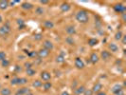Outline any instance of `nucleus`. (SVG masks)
<instances>
[{
	"mask_svg": "<svg viewBox=\"0 0 126 95\" xmlns=\"http://www.w3.org/2000/svg\"><path fill=\"white\" fill-rule=\"evenodd\" d=\"M21 8L23 10H26V11H30L33 9V4L30 3V2H22L21 3Z\"/></svg>",
	"mask_w": 126,
	"mask_h": 95,
	"instance_id": "nucleus-15",
	"label": "nucleus"
},
{
	"mask_svg": "<svg viewBox=\"0 0 126 95\" xmlns=\"http://www.w3.org/2000/svg\"><path fill=\"white\" fill-rule=\"evenodd\" d=\"M65 32L68 35H74L76 33V29L73 25H69L65 28Z\"/></svg>",
	"mask_w": 126,
	"mask_h": 95,
	"instance_id": "nucleus-14",
	"label": "nucleus"
},
{
	"mask_svg": "<svg viewBox=\"0 0 126 95\" xmlns=\"http://www.w3.org/2000/svg\"><path fill=\"white\" fill-rule=\"evenodd\" d=\"M9 7V1L8 0H0V10L5 11Z\"/></svg>",
	"mask_w": 126,
	"mask_h": 95,
	"instance_id": "nucleus-17",
	"label": "nucleus"
},
{
	"mask_svg": "<svg viewBox=\"0 0 126 95\" xmlns=\"http://www.w3.org/2000/svg\"><path fill=\"white\" fill-rule=\"evenodd\" d=\"M113 8H114V11L118 13H125L126 12L125 6H124L123 4H121V3H119V4L114 5Z\"/></svg>",
	"mask_w": 126,
	"mask_h": 95,
	"instance_id": "nucleus-4",
	"label": "nucleus"
},
{
	"mask_svg": "<svg viewBox=\"0 0 126 95\" xmlns=\"http://www.w3.org/2000/svg\"><path fill=\"white\" fill-rule=\"evenodd\" d=\"M74 65L75 67L78 69V70H82L84 69V62L82 61V59H81L80 57H76L75 58V61H74Z\"/></svg>",
	"mask_w": 126,
	"mask_h": 95,
	"instance_id": "nucleus-5",
	"label": "nucleus"
},
{
	"mask_svg": "<svg viewBox=\"0 0 126 95\" xmlns=\"http://www.w3.org/2000/svg\"><path fill=\"white\" fill-rule=\"evenodd\" d=\"M11 31H12V29H11L10 22L7 21L4 25L0 27V36L1 37H5V36H7L11 32Z\"/></svg>",
	"mask_w": 126,
	"mask_h": 95,
	"instance_id": "nucleus-2",
	"label": "nucleus"
},
{
	"mask_svg": "<svg viewBox=\"0 0 126 95\" xmlns=\"http://www.w3.org/2000/svg\"><path fill=\"white\" fill-rule=\"evenodd\" d=\"M121 44L122 45H125V43H126V35H124L123 34V36H122V38H121Z\"/></svg>",
	"mask_w": 126,
	"mask_h": 95,
	"instance_id": "nucleus-42",
	"label": "nucleus"
},
{
	"mask_svg": "<svg viewBox=\"0 0 126 95\" xmlns=\"http://www.w3.org/2000/svg\"><path fill=\"white\" fill-rule=\"evenodd\" d=\"M44 13H45V10L42 7H37V8L35 9V13H36L37 15H42V14H44Z\"/></svg>",
	"mask_w": 126,
	"mask_h": 95,
	"instance_id": "nucleus-27",
	"label": "nucleus"
},
{
	"mask_svg": "<svg viewBox=\"0 0 126 95\" xmlns=\"http://www.w3.org/2000/svg\"><path fill=\"white\" fill-rule=\"evenodd\" d=\"M43 48L46 49V50H47V51H52L53 50V48H54V45L53 43L51 42L50 40H45L44 42H43Z\"/></svg>",
	"mask_w": 126,
	"mask_h": 95,
	"instance_id": "nucleus-8",
	"label": "nucleus"
},
{
	"mask_svg": "<svg viewBox=\"0 0 126 95\" xmlns=\"http://www.w3.org/2000/svg\"><path fill=\"white\" fill-rule=\"evenodd\" d=\"M16 4V1L15 0H13V1H9V7H13Z\"/></svg>",
	"mask_w": 126,
	"mask_h": 95,
	"instance_id": "nucleus-41",
	"label": "nucleus"
},
{
	"mask_svg": "<svg viewBox=\"0 0 126 95\" xmlns=\"http://www.w3.org/2000/svg\"><path fill=\"white\" fill-rule=\"evenodd\" d=\"M42 87H43V89H44L45 91H47V90H49V89L52 88V84H51L50 82H45Z\"/></svg>",
	"mask_w": 126,
	"mask_h": 95,
	"instance_id": "nucleus-24",
	"label": "nucleus"
},
{
	"mask_svg": "<svg viewBox=\"0 0 126 95\" xmlns=\"http://www.w3.org/2000/svg\"><path fill=\"white\" fill-rule=\"evenodd\" d=\"M70 9H71V6H70L69 3H67V2H63V3L61 4V6H60V10L63 13L68 12V11H70Z\"/></svg>",
	"mask_w": 126,
	"mask_h": 95,
	"instance_id": "nucleus-12",
	"label": "nucleus"
},
{
	"mask_svg": "<svg viewBox=\"0 0 126 95\" xmlns=\"http://www.w3.org/2000/svg\"><path fill=\"white\" fill-rule=\"evenodd\" d=\"M61 95H69V93H68L67 91H63V92L61 93Z\"/></svg>",
	"mask_w": 126,
	"mask_h": 95,
	"instance_id": "nucleus-44",
	"label": "nucleus"
},
{
	"mask_svg": "<svg viewBox=\"0 0 126 95\" xmlns=\"http://www.w3.org/2000/svg\"><path fill=\"white\" fill-rule=\"evenodd\" d=\"M28 83V79L26 77H20L18 78V86H24Z\"/></svg>",
	"mask_w": 126,
	"mask_h": 95,
	"instance_id": "nucleus-25",
	"label": "nucleus"
},
{
	"mask_svg": "<svg viewBox=\"0 0 126 95\" xmlns=\"http://www.w3.org/2000/svg\"><path fill=\"white\" fill-rule=\"evenodd\" d=\"M49 53H50L49 51H47V50H46L44 48H42V49H40V50L37 51V56H38V58H40V59H44V58H47V57L48 56Z\"/></svg>",
	"mask_w": 126,
	"mask_h": 95,
	"instance_id": "nucleus-3",
	"label": "nucleus"
},
{
	"mask_svg": "<svg viewBox=\"0 0 126 95\" xmlns=\"http://www.w3.org/2000/svg\"><path fill=\"white\" fill-rule=\"evenodd\" d=\"M55 61H56L58 64H63L65 62V57L63 56V53H61V54H59L58 56H56L55 58Z\"/></svg>",
	"mask_w": 126,
	"mask_h": 95,
	"instance_id": "nucleus-20",
	"label": "nucleus"
},
{
	"mask_svg": "<svg viewBox=\"0 0 126 95\" xmlns=\"http://www.w3.org/2000/svg\"><path fill=\"white\" fill-rule=\"evenodd\" d=\"M26 73L28 74V76H34L36 74V70H33V69H29V70H26Z\"/></svg>",
	"mask_w": 126,
	"mask_h": 95,
	"instance_id": "nucleus-26",
	"label": "nucleus"
},
{
	"mask_svg": "<svg viewBox=\"0 0 126 95\" xmlns=\"http://www.w3.org/2000/svg\"><path fill=\"white\" fill-rule=\"evenodd\" d=\"M26 95H34V94H33V93H32V91H31V92H29L28 94H26Z\"/></svg>",
	"mask_w": 126,
	"mask_h": 95,
	"instance_id": "nucleus-45",
	"label": "nucleus"
},
{
	"mask_svg": "<svg viewBox=\"0 0 126 95\" xmlns=\"http://www.w3.org/2000/svg\"><path fill=\"white\" fill-rule=\"evenodd\" d=\"M99 60H100V57H99V55H98L96 52L91 53V55L89 57V62H90V63L95 65V64H97L99 62Z\"/></svg>",
	"mask_w": 126,
	"mask_h": 95,
	"instance_id": "nucleus-11",
	"label": "nucleus"
},
{
	"mask_svg": "<svg viewBox=\"0 0 126 95\" xmlns=\"http://www.w3.org/2000/svg\"><path fill=\"white\" fill-rule=\"evenodd\" d=\"M94 93H93V91L91 90V89H85L84 90V92H83V94L82 95H93Z\"/></svg>",
	"mask_w": 126,
	"mask_h": 95,
	"instance_id": "nucleus-37",
	"label": "nucleus"
},
{
	"mask_svg": "<svg viewBox=\"0 0 126 95\" xmlns=\"http://www.w3.org/2000/svg\"><path fill=\"white\" fill-rule=\"evenodd\" d=\"M111 57V52L108 51H102L101 52V58L104 61H107Z\"/></svg>",
	"mask_w": 126,
	"mask_h": 95,
	"instance_id": "nucleus-13",
	"label": "nucleus"
},
{
	"mask_svg": "<svg viewBox=\"0 0 126 95\" xmlns=\"http://www.w3.org/2000/svg\"><path fill=\"white\" fill-rule=\"evenodd\" d=\"M75 17H76V20H77L79 23H81V24H86V23H88V21H89L88 13H87L86 11H84V10L79 11L78 13H76Z\"/></svg>",
	"mask_w": 126,
	"mask_h": 95,
	"instance_id": "nucleus-1",
	"label": "nucleus"
},
{
	"mask_svg": "<svg viewBox=\"0 0 126 95\" xmlns=\"http://www.w3.org/2000/svg\"><path fill=\"white\" fill-rule=\"evenodd\" d=\"M1 66H2L3 68H7V67H9V66H10V61H9L8 59H4V60H2V61H1Z\"/></svg>",
	"mask_w": 126,
	"mask_h": 95,
	"instance_id": "nucleus-31",
	"label": "nucleus"
},
{
	"mask_svg": "<svg viewBox=\"0 0 126 95\" xmlns=\"http://www.w3.org/2000/svg\"><path fill=\"white\" fill-rule=\"evenodd\" d=\"M42 86H43V83H42L41 80H35V81H33V82H32V87H33V88H35V89L42 88Z\"/></svg>",
	"mask_w": 126,
	"mask_h": 95,
	"instance_id": "nucleus-23",
	"label": "nucleus"
},
{
	"mask_svg": "<svg viewBox=\"0 0 126 95\" xmlns=\"http://www.w3.org/2000/svg\"><path fill=\"white\" fill-rule=\"evenodd\" d=\"M24 66H25L26 70H29V69H32V63H31V62H26Z\"/></svg>",
	"mask_w": 126,
	"mask_h": 95,
	"instance_id": "nucleus-36",
	"label": "nucleus"
},
{
	"mask_svg": "<svg viewBox=\"0 0 126 95\" xmlns=\"http://www.w3.org/2000/svg\"><path fill=\"white\" fill-rule=\"evenodd\" d=\"M16 23H17L19 26V30H22L23 28H25V22H24L23 19H17Z\"/></svg>",
	"mask_w": 126,
	"mask_h": 95,
	"instance_id": "nucleus-28",
	"label": "nucleus"
},
{
	"mask_svg": "<svg viewBox=\"0 0 126 95\" xmlns=\"http://www.w3.org/2000/svg\"><path fill=\"white\" fill-rule=\"evenodd\" d=\"M99 44V40L97 38H90L88 40V45L90 47H95Z\"/></svg>",
	"mask_w": 126,
	"mask_h": 95,
	"instance_id": "nucleus-22",
	"label": "nucleus"
},
{
	"mask_svg": "<svg viewBox=\"0 0 126 95\" xmlns=\"http://www.w3.org/2000/svg\"><path fill=\"white\" fill-rule=\"evenodd\" d=\"M2 21H3V19H2V16L0 15V23H2Z\"/></svg>",
	"mask_w": 126,
	"mask_h": 95,
	"instance_id": "nucleus-46",
	"label": "nucleus"
},
{
	"mask_svg": "<svg viewBox=\"0 0 126 95\" xmlns=\"http://www.w3.org/2000/svg\"><path fill=\"white\" fill-rule=\"evenodd\" d=\"M122 36H123V33L120 32V31H119V32H116V34H115V39H116L117 41H120Z\"/></svg>",
	"mask_w": 126,
	"mask_h": 95,
	"instance_id": "nucleus-29",
	"label": "nucleus"
},
{
	"mask_svg": "<svg viewBox=\"0 0 126 95\" xmlns=\"http://www.w3.org/2000/svg\"><path fill=\"white\" fill-rule=\"evenodd\" d=\"M85 89H85V87H84V86H80V87L76 88V89H74L75 95H82Z\"/></svg>",
	"mask_w": 126,
	"mask_h": 95,
	"instance_id": "nucleus-16",
	"label": "nucleus"
},
{
	"mask_svg": "<svg viewBox=\"0 0 126 95\" xmlns=\"http://www.w3.org/2000/svg\"><path fill=\"white\" fill-rule=\"evenodd\" d=\"M102 88H103V86H102V84L100 82L96 83V84H94V86H93V88L91 89V90L93 91V93H98V92H100V91H101V89H102Z\"/></svg>",
	"mask_w": 126,
	"mask_h": 95,
	"instance_id": "nucleus-10",
	"label": "nucleus"
},
{
	"mask_svg": "<svg viewBox=\"0 0 126 95\" xmlns=\"http://www.w3.org/2000/svg\"><path fill=\"white\" fill-rule=\"evenodd\" d=\"M28 55H29V57H31V58H34V59H35V58H37V57H38V56H37V51H30Z\"/></svg>",
	"mask_w": 126,
	"mask_h": 95,
	"instance_id": "nucleus-32",
	"label": "nucleus"
},
{
	"mask_svg": "<svg viewBox=\"0 0 126 95\" xmlns=\"http://www.w3.org/2000/svg\"><path fill=\"white\" fill-rule=\"evenodd\" d=\"M0 94L1 95H11L12 94V90L9 88H3L0 89Z\"/></svg>",
	"mask_w": 126,
	"mask_h": 95,
	"instance_id": "nucleus-21",
	"label": "nucleus"
},
{
	"mask_svg": "<svg viewBox=\"0 0 126 95\" xmlns=\"http://www.w3.org/2000/svg\"><path fill=\"white\" fill-rule=\"evenodd\" d=\"M40 76H41V79H42L43 81H45V82H48V81L51 79L50 72H48V71H47V70L42 71L41 74H40Z\"/></svg>",
	"mask_w": 126,
	"mask_h": 95,
	"instance_id": "nucleus-6",
	"label": "nucleus"
},
{
	"mask_svg": "<svg viewBox=\"0 0 126 95\" xmlns=\"http://www.w3.org/2000/svg\"><path fill=\"white\" fill-rule=\"evenodd\" d=\"M108 49H109V51H111V52H118V51H119L118 45L115 44V43H110V44L108 45Z\"/></svg>",
	"mask_w": 126,
	"mask_h": 95,
	"instance_id": "nucleus-18",
	"label": "nucleus"
},
{
	"mask_svg": "<svg viewBox=\"0 0 126 95\" xmlns=\"http://www.w3.org/2000/svg\"><path fill=\"white\" fill-rule=\"evenodd\" d=\"M18 78L19 77H14L11 80V85L12 86H17L18 85Z\"/></svg>",
	"mask_w": 126,
	"mask_h": 95,
	"instance_id": "nucleus-33",
	"label": "nucleus"
},
{
	"mask_svg": "<svg viewBox=\"0 0 126 95\" xmlns=\"http://www.w3.org/2000/svg\"><path fill=\"white\" fill-rule=\"evenodd\" d=\"M29 92H31V89L27 87H23V88H20L16 90L15 92V95H26L28 94Z\"/></svg>",
	"mask_w": 126,
	"mask_h": 95,
	"instance_id": "nucleus-9",
	"label": "nucleus"
},
{
	"mask_svg": "<svg viewBox=\"0 0 126 95\" xmlns=\"http://www.w3.org/2000/svg\"><path fill=\"white\" fill-rule=\"evenodd\" d=\"M96 95H106V93H105L104 91H100V92L96 93Z\"/></svg>",
	"mask_w": 126,
	"mask_h": 95,
	"instance_id": "nucleus-43",
	"label": "nucleus"
},
{
	"mask_svg": "<svg viewBox=\"0 0 126 95\" xmlns=\"http://www.w3.org/2000/svg\"><path fill=\"white\" fill-rule=\"evenodd\" d=\"M4 59H6V53H5V51H0V61H2Z\"/></svg>",
	"mask_w": 126,
	"mask_h": 95,
	"instance_id": "nucleus-38",
	"label": "nucleus"
},
{
	"mask_svg": "<svg viewBox=\"0 0 126 95\" xmlns=\"http://www.w3.org/2000/svg\"><path fill=\"white\" fill-rule=\"evenodd\" d=\"M121 14V19H122V22H126V12L125 13H120Z\"/></svg>",
	"mask_w": 126,
	"mask_h": 95,
	"instance_id": "nucleus-39",
	"label": "nucleus"
},
{
	"mask_svg": "<svg viewBox=\"0 0 126 95\" xmlns=\"http://www.w3.org/2000/svg\"><path fill=\"white\" fill-rule=\"evenodd\" d=\"M121 90H123V86L122 85H120V84H116V85H114L113 87H112V89H111V91H112V93L113 94H118L120 91Z\"/></svg>",
	"mask_w": 126,
	"mask_h": 95,
	"instance_id": "nucleus-7",
	"label": "nucleus"
},
{
	"mask_svg": "<svg viewBox=\"0 0 126 95\" xmlns=\"http://www.w3.org/2000/svg\"><path fill=\"white\" fill-rule=\"evenodd\" d=\"M33 38H34V40H36V41H40V40H42L43 35H42V33H35Z\"/></svg>",
	"mask_w": 126,
	"mask_h": 95,
	"instance_id": "nucleus-34",
	"label": "nucleus"
},
{
	"mask_svg": "<svg viewBox=\"0 0 126 95\" xmlns=\"http://www.w3.org/2000/svg\"><path fill=\"white\" fill-rule=\"evenodd\" d=\"M14 71H15L16 73L21 72V71H22V67H21V66H19V65H16V66L14 67Z\"/></svg>",
	"mask_w": 126,
	"mask_h": 95,
	"instance_id": "nucleus-35",
	"label": "nucleus"
},
{
	"mask_svg": "<svg viewBox=\"0 0 126 95\" xmlns=\"http://www.w3.org/2000/svg\"><path fill=\"white\" fill-rule=\"evenodd\" d=\"M39 2H40V4H42V5H47V4H48V3H49V1H48V0H40Z\"/></svg>",
	"mask_w": 126,
	"mask_h": 95,
	"instance_id": "nucleus-40",
	"label": "nucleus"
},
{
	"mask_svg": "<svg viewBox=\"0 0 126 95\" xmlns=\"http://www.w3.org/2000/svg\"><path fill=\"white\" fill-rule=\"evenodd\" d=\"M0 89H1V84H0Z\"/></svg>",
	"mask_w": 126,
	"mask_h": 95,
	"instance_id": "nucleus-47",
	"label": "nucleus"
},
{
	"mask_svg": "<svg viewBox=\"0 0 126 95\" xmlns=\"http://www.w3.org/2000/svg\"><path fill=\"white\" fill-rule=\"evenodd\" d=\"M43 25H44V27L46 29H48V30L54 28V23H53L52 21H50V20H46Z\"/></svg>",
	"mask_w": 126,
	"mask_h": 95,
	"instance_id": "nucleus-19",
	"label": "nucleus"
},
{
	"mask_svg": "<svg viewBox=\"0 0 126 95\" xmlns=\"http://www.w3.org/2000/svg\"><path fill=\"white\" fill-rule=\"evenodd\" d=\"M65 42H66V44L68 45H74V43H75V41H74L72 36H67L65 38Z\"/></svg>",
	"mask_w": 126,
	"mask_h": 95,
	"instance_id": "nucleus-30",
	"label": "nucleus"
}]
</instances>
